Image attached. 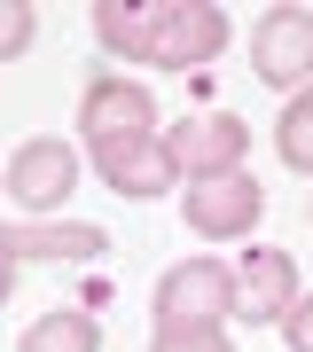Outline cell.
Listing matches in <instances>:
<instances>
[{"instance_id": "cell-1", "label": "cell", "mask_w": 313, "mask_h": 352, "mask_svg": "<svg viewBox=\"0 0 313 352\" xmlns=\"http://www.w3.org/2000/svg\"><path fill=\"white\" fill-rule=\"evenodd\" d=\"M94 39L110 55H133V63H157V71H196V63L219 55L227 16L204 8V0H173V8H125V0H102V8H94Z\"/></svg>"}, {"instance_id": "cell-2", "label": "cell", "mask_w": 313, "mask_h": 352, "mask_svg": "<svg viewBox=\"0 0 313 352\" xmlns=\"http://www.w3.org/2000/svg\"><path fill=\"white\" fill-rule=\"evenodd\" d=\"M227 314H235V274H227L219 258H180V266H164V282H157V314H149V329L227 321Z\"/></svg>"}, {"instance_id": "cell-3", "label": "cell", "mask_w": 313, "mask_h": 352, "mask_svg": "<svg viewBox=\"0 0 313 352\" xmlns=\"http://www.w3.org/2000/svg\"><path fill=\"white\" fill-rule=\"evenodd\" d=\"M243 149H250V126L235 110H196V118H180V126L164 133V157H173V173H188V180L235 173Z\"/></svg>"}, {"instance_id": "cell-4", "label": "cell", "mask_w": 313, "mask_h": 352, "mask_svg": "<svg viewBox=\"0 0 313 352\" xmlns=\"http://www.w3.org/2000/svg\"><path fill=\"white\" fill-rule=\"evenodd\" d=\"M250 63H259L266 87H298V78H313V16L305 8H266L259 32H250Z\"/></svg>"}, {"instance_id": "cell-5", "label": "cell", "mask_w": 313, "mask_h": 352, "mask_svg": "<svg viewBox=\"0 0 313 352\" xmlns=\"http://www.w3.org/2000/svg\"><path fill=\"white\" fill-rule=\"evenodd\" d=\"M78 188V157H71V141H24V149L8 157V196L24 204V212H55L63 196Z\"/></svg>"}, {"instance_id": "cell-6", "label": "cell", "mask_w": 313, "mask_h": 352, "mask_svg": "<svg viewBox=\"0 0 313 352\" xmlns=\"http://www.w3.org/2000/svg\"><path fill=\"white\" fill-rule=\"evenodd\" d=\"M87 149H94V173L118 196H164L173 188V157H164L157 133H118V141H87Z\"/></svg>"}, {"instance_id": "cell-7", "label": "cell", "mask_w": 313, "mask_h": 352, "mask_svg": "<svg viewBox=\"0 0 313 352\" xmlns=\"http://www.w3.org/2000/svg\"><path fill=\"white\" fill-rule=\"evenodd\" d=\"M259 212H266V196H259L250 173H219V180H196V188H188V227L212 235V243L219 235H250Z\"/></svg>"}, {"instance_id": "cell-8", "label": "cell", "mask_w": 313, "mask_h": 352, "mask_svg": "<svg viewBox=\"0 0 313 352\" xmlns=\"http://www.w3.org/2000/svg\"><path fill=\"white\" fill-rule=\"evenodd\" d=\"M298 258L290 251H250L243 266H235V314L243 321H290L298 314Z\"/></svg>"}, {"instance_id": "cell-9", "label": "cell", "mask_w": 313, "mask_h": 352, "mask_svg": "<svg viewBox=\"0 0 313 352\" xmlns=\"http://www.w3.org/2000/svg\"><path fill=\"white\" fill-rule=\"evenodd\" d=\"M78 126H87V141L157 133V110H149V94H141L133 78H87V94H78Z\"/></svg>"}, {"instance_id": "cell-10", "label": "cell", "mask_w": 313, "mask_h": 352, "mask_svg": "<svg viewBox=\"0 0 313 352\" xmlns=\"http://www.w3.org/2000/svg\"><path fill=\"white\" fill-rule=\"evenodd\" d=\"M102 243H110V235H102V227H71V219H63V227H8V274H0V282H24V266H39V258H102Z\"/></svg>"}, {"instance_id": "cell-11", "label": "cell", "mask_w": 313, "mask_h": 352, "mask_svg": "<svg viewBox=\"0 0 313 352\" xmlns=\"http://www.w3.org/2000/svg\"><path fill=\"white\" fill-rule=\"evenodd\" d=\"M16 352H102V329H94V314H39L16 337Z\"/></svg>"}, {"instance_id": "cell-12", "label": "cell", "mask_w": 313, "mask_h": 352, "mask_svg": "<svg viewBox=\"0 0 313 352\" xmlns=\"http://www.w3.org/2000/svg\"><path fill=\"white\" fill-rule=\"evenodd\" d=\"M274 149H282V164H298V173H313V87L282 110V126H274Z\"/></svg>"}, {"instance_id": "cell-13", "label": "cell", "mask_w": 313, "mask_h": 352, "mask_svg": "<svg viewBox=\"0 0 313 352\" xmlns=\"http://www.w3.org/2000/svg\"><path fill=\"white\" fill-rule=\"evenodd\" d=\"M149 352H235L219 321H188V329H149Z\"/></svg>"}, {"instance_id": "cell-14", "label": "cell", "mask_w": 313, "mask_h": 352, "mask_svg": "<svg viewBox=\"0 0 313 352\" xmlns=\"http://www.w3.org/2000/svg\"><path fill=\"white\" fill-rule=\"evenodd\" d=\"M32 32H39V16L24 8V0H8V16H0V55H24Z\"/></svg>"}, {"instance_id": "cell-15", "label": "cell", "mask_w": 313, "mask_h": 352, "mask_svg": "<svg viewBox=\"0 0 313 352\" xmlns=\"http://www.w3.org/2000/svg\"><path fill=\"white\" fill-rule=\"evenodd\" d=\"M282 329H290V352H313V298H305V305H298V314H290Z\"/></svg>"}]
</instances>
